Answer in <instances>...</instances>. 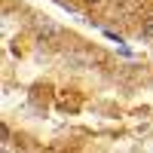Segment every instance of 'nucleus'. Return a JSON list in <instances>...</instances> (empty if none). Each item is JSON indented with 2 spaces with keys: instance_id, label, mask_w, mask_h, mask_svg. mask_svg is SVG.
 Here are the masks:
<instances>
[{
  "instance_id": "f257e3e1",
  "label": "nucleus",
  "mask_w": 153,
  "mask_h": 153,
  "mask_svg": "<svg viewBox=\"0 0 153 153\" xmlns=\"http://www.w3.org/2000/svg\"><path fill=\"white\" fill-rule=\"evenodd\" d=\"M37 37H40V43H52L58 37V28L49 25V22H40V25H37Z\"/></svg>"
},
{
  "instance_id": "f03ea898",
  "label": "nucleus",
  "mask_w": 153,
  "mask_h": 153,
  "mask_svg": "<svg viewBox=\"0 0 153 153\" xmlns=\"http://www.w3.org/2000/svg\"><path fill=\"white\" fill-rule=\"evenodd\" d=\"M141 37H144V40H153V16H147L141 22Z\"/></svg>"
},
{
  "instance_id": "7ed1b4c3",
  "label": "nucleus",
  "mask_w": 153,
  "mask_h": 153,
  "mask_svg": "<svg viewBox=\"0 0 153 153\" xmlns=\"http://www.w3.org/2000/svg\"><path fill=\"white\" fill-rule=\"evenodd\" d=\"M83 3H86V6H98L101 0H83Z\"/></svg>"
},
{
  "instance_id": "20e7f679",
  "label": "nucleus",
  "mask_w": 153,
  "mask_h": 153,
  "mask_svg": "<svg viewBox=\"0 0 153 153\" xmlns=\"http://www.w3.org/2000/svg\"><path fill=\"white\" fill-rule=\"evenodd\" d=\"M3 153H6V150H3Z\"/></svg>"
}]
</instances>
